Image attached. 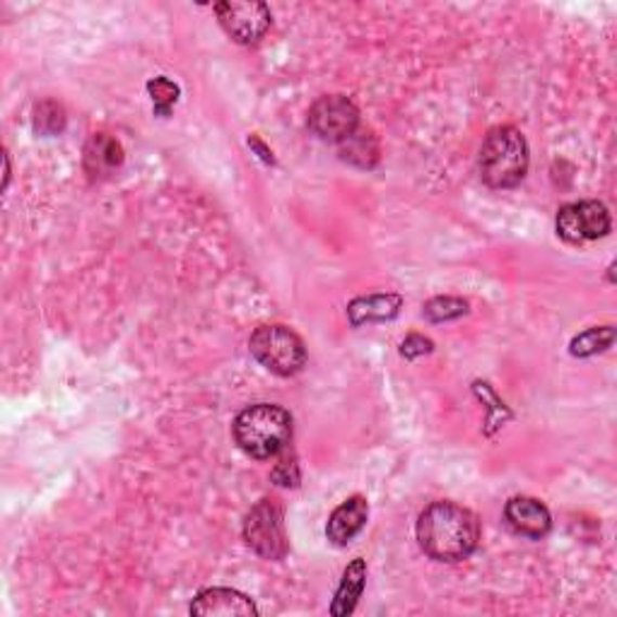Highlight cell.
Here are the masks:
<instances>
[{"mask_svg":"<svg viewBox=\"0 0 617 617\" xmlns=\"http://www.w3.org/2000/svg\"><path fill=\"white\" fill-rule=\"evenodd\" d=\"M417 543L437 562L468 560L480 543V522L457 502H432L417 516Z\"/></svg>","mask_w":617,"mask_h":617,"instance_id":"obj_1","label":"cell"},{"mask_svg":"<svg viewBox=\"0 0 617 617\" xmlns=\"http://www.w3.org/2000/svg\"><path fill=\"white\" fill-rule=\"evenodd\" d=\"M292 439V415L273 403H258L242 410L234 420V441L246 457L268 461L287 449Z\"/></svg>","mask_w":617,"mask_h":617,"instance_id":"obj_2","label":"cell"},{"mask_svg":"<svg viewBox=\"0 0 617 617\" xmlns=\"http://www.w3.org/2000/svg\"><path fill=\"white\" fill-rule=\"evenodd\" d=\"M528 143L514 126H497L480 147V177L492 189H514L526 179Z\"/></svg>","mask_w":617,"mask_h":617,"instance_id":"obj_3","label":"cell"},{"mask_svg":"<svg viewBox=\"0 0 617 617\" xmlns=\"http://www.w3.org/2000/svg\"><path fill=\"white\" fill-rule=\"evenodd\" d=\"M248 348L268 372L278 376H295L307 364L305 340L292 329L280 326V323L258 326L252 340H248Z\"/></svg>","mask_w":617,"mask_h":617,"instance_id":"obj_4","label":"cell"},{"mask_svg":"<svg viewBox=\"0 0 617 617\" xmlns=\"http://www.w3.org/2000/svg\"><path fill=\"white\" fill-rule=\"evenodd\" d=\"M244 540L263 560H283L290 550L283 504L273 497L256 502L244 522Z\"/></svg>","mask_w":617,"mask_h":617,"instance_id":"obj_5","label":"cell"},{"mask_svg":"<svg viewBox=\"0 0 617 617\" xmlns=\"http://www.w3.org/2000/svg\"><path fill=\"white\" fill-rule=\"evenodd\" d=\"M309 128L326 143H343L360 128V112L345 94H329L311 106Z\"/></svg>","mask_w":617,"mask_h":617,"instance_id":"obj_6","label":"cell"},{"mask_svg":"<svg viewBox=\"0 0 617 617\" xmlns=\"http://www.w3.org/2000/svg\"><path fill=\"white\" fill-rule=\"evenodd\" d=\"M557 234L569 244H587L610 232V213L601 201L569 203L557 213Z\"/></svg>","mask_w":617,"mask_h":617,"instance_id":"obj_7","label":"cell"},{"mask_svg":"<svg viewBox=\"0 0 617 617\" xmlns=\"http://www.w3.org/2000/svg\"><path fill=\"white\" fill-rule=\"evenodd\" d=\"M215 13H218L227 35L244 47L261 41L270 29V23H273L268 5L256 3V0H252V3H220L215 5Z\"/></svg>","mask_w":617,"mask_h":617,"instance_id":"obj_8","label":"cell"},{"mask_svg":"<svg viewBox=\"0 0 617 617\" xmlns=\"http://www.w3.org/2000/svg\"><path fill=\"white\" fill-rule=\"evenodd\" d=\"M504 518L518 536L540 540L550 534L552 516L548 506L536 497H512L504 506Z\"/></svg>","mask_w":617,"mask_h":617,"instance_id":"obj_9","label":"cell"},{"mask_svg":"<svg viewBox=\"0 0 617 617\" xmlns=\"http://www.w3.org/2000/svg\"><path fill=\"white\" fill-rule=\"evenodd\" d=\"M191 615L252 617L258 615V608L252 599H246L244 593L234 589H205L196 595V601L191 603Z\"/></svg>","mask_w":617,"mask_h":617,"instance_id":"obj_10","label":"cell"},{"mask_svg":"<svg viewBox=\"0 0 617 617\" xmlns=\"http://www.w3.org/2000/svg\"><path fill=\"white\" fill-rule=\"evenodd\" d=\"M367 518H370V504H367L362 494H355L331 514L326 536L333 545L338 548L348 545L350 540L367 526Z\"/></svg>","mask_w":617,"mask_h":617,"instance_id":"obj_11","label":"cell"},{"mask_svg":"<svg viewBox=\"0 0 617 617\" xmlns=\"http://www.w3.org/2000/svg\"><path fill=\"white\" fill-rule=\"evenodd\" d=\"M82 165L90 179L112 177L124 165V147L110 133H94L85 145Z\"/></svg>","mask_w":617,"mask_h":617,"instance_id":"obj_12","label":"cell"},{"mask_svg":"<svg viewBox=\"0 0 617 617\" xmlns=\"http://www.w3.org/2000/svg\"><path fill=\"white\" fill-rule=\"evenodd\" d=\"M364 581H367V562L362 557H357L343 571L340 587L335 591V599L331 603L333 617H345L357 608V601L362 599L364 591Z\"/></svg>","mask_w":617,"mask_h":617,"instance_id":"obj_13","label":"cell"},{"mask_svg":"<svg viewBox=\"0 0 617 617\" xmlns=\"http://www.w3.org/2000/svg\"><path fill=\"white\" fill-rule=\"evenodd\" d=\"M400 305H403V301H400L398 295L357 297L355 301H350L348 317L352 326H362V323H372V321H386L396 317L400 311Z\"/></svg>","mask_w":617,"mask_h":617,"instance_id":"obj_14","label":"cell"},{"mask_svg":"<svg viewBox=\"0 0 617 617\" xmlns=\"http://www.w3.org/2000/svg\"><path fill=\"white\" fill-rule=\"evenodd\" d=\"M340 147V157L345 162H350L355 167H362V169H372L376 167L378 162V143L372 131H367V128H357V131L345 138L343 143H338Z\"/></svg>","mask_w":617,"mask_h":617,"instance_id":"obj_15","label":"cell"},{"mask_svg":"<svg viewBox=\"0 0 617 617\" xmlns=\"http://www.w3.org/2000/svg\"><path fill=\"white\" fill-rule=\"evenodd\" d=\"M613 343H615V329L613 326L589 329V331H583L581 335H577V338L571 340L569 352L574 357H591L595 352L608 350Z\"/></svg>","mask_w":617,"mask_h":617,"instance_id":"obj_16","label":"cell"},{"mask_svg":"<svg viewBox=\"0 0 617 617\" xmlns=\"http://www.w3.org/2000/svg\"><path fill=\"white\" fill-rule=\"evenodd\" d=\"M66 128V112L56 102H41L35 110V131L41 136H56Z\"/></svg>","mask_w":617,"mask_h":617,"instance_id":"obj_17","label":"cell"},{"mask_svg":"<svg viewBox=\"0 0 617 617\" xmlns=\"http://www.w3.org/2000/svg\"><path fill=\"white\" fill-rule=\"evenodd\" d=\"M465 311H468V301L459 297H437L425 305V317L435 323L459 319Z\"/></svg>","mask_w":617,"mask_h":617,"instance_id":"obj_18","label":"cell"},{"mask_svg":"<svg viewBox=\"0 0 617 617\" xmlns=\"http://www.w3.org/2000/svg\"><path fill=\"white\" fill-rule=\"evenodd\" d=\"M147 92L153 94V104L155 112L162 116H169L171 106L177 104L179 100V85L171 82L169 78H155L147 82Z\"/></svg>","mask_w":617,"mask_h":617,"instance_id":"obj_19","label":"cell"},{"mask_svg":"<svg viewBox=\"0 0 617 617\" xmlns=\"http://www.w3.org/2000/svg\"><path fill=\"white\" fill-rule=\"evenodd\" d=\"M432 350H435V343H432L429 338H425V335H408V338L403 340V345H400V355L406 357V360H415V357H422V355H429Z\"/></svg>","mask_w":617,"mask_h":617,"instance_id":"obj_20","label":"cell"},{"mask_svg":"<svg viewBox=\"0 0 617 617\" xmlns=\"http://www.w3.org/2000/svg\"><path fill=\"white\" fill-rule=\"evenodd\" d=\"M273 480L278 485H283V487H295L299 483V468H297V463H295V457H290V459L285 457L283 461L275 465Z\"/></svg>","mask_w":617,"mask_h":617,"instance_id":"obj_21","label":"cell"},{"mask_svg":"<svg viewBox=\"0 0 617 617\" xmlns=\"http://www.w3.org/2000/svg\"><path fill=\"white\" fill-rule=\"evenodd\" d=\"M8 181H10V159L5 155V187H8Z\"/></svg>","mask_w":617,"mask_h":617,"instance_id":"obj_22","label":"cell"}]
</instances>
